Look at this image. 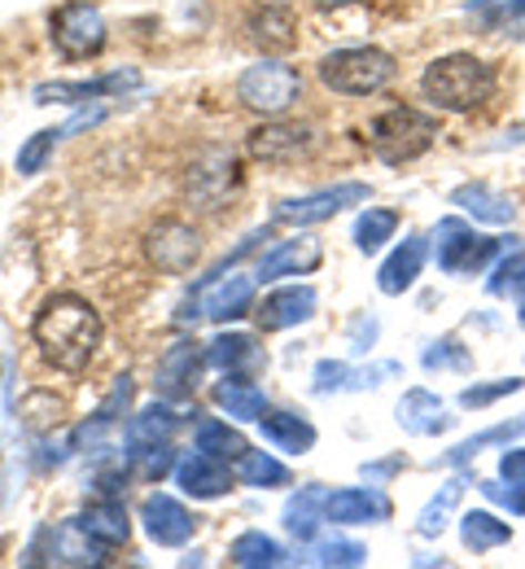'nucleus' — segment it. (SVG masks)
I'll use <instances>...</instances> for the list:
<instances>
[{
    "label": "nucleus",
    "mask_w": 525,
    "mask_h": 569,
    "mask_svg": "<svg viewBox=\"0 0 525 569\" xmlns=\"http://www.w3.org/2000/svg\"><path fill=\"white\" fill-rule=\"evenodd\" d=\"M31 338L40 347V356L62 372H83L92 356L101 351L105 325L97 316V307L79 293H53L44 298V307L31 320Z\"/></svg>",
    "instance_id": "obj_1"
},
{
    "label": "nucleus",
    "mask_w": 525,
    "mask_h": 569,
    "mask_svg": "<svg viewBox=\"0 0 525 569\" xmlns=\"http://www.w3.org/2000/svg\"><path fill=\"white\" fill-rule=\"evenodd\" d=\"M421 88H425V97H430L438 110L468 114V110H477V106L491 101V92H495V71H491L482 58H473V53H451V58H438V62L425 67Z\"/></svg>",
    "instance_id": "obj_2"
},
{
    "label": "nucleus",
    "mask_w": 525,
    "mask_h": 569,
    "mask_svg": "<svg viewBox=\"0 0 525 569\" xmlns=\"http://www.w3.org/2000/svg\"><path fill=\"white\" fill-rule=\"evenodd\" d=\"M438 137V119L425 114V110H412V106H394L385 114H376L373 128H368V141H373L376 158L390 162V167H403L412 158H421Z\"/></svg>",
    "instance_id": "obj_3"
},
{
    "label": "nucleus",
    "mask_w": 525,
    "mask_h": 569,
    "mask_svg": "<svg viewBox=\"0 0 525 569\" xmlns=\"http://www.w3.org/2000/svg\"><path fill=\"white\" fill-rule=\"evenodd\" d=\"M394 58L385 49H337L320 58V83L342 97H373L394 79Z\"/></svg>",
    "instance_id": "obj_4"
},
{
    "label": "nucleus",
    "mask_w": 525,
    "mask_h": 569,
    "mask_svg": "<svg viewBox=\"0 0 525 569\" xmlns=\"http://www.w3.org/2000/svg\"><path fill=\"white\" fill-rule=\"evenodd\" d=\"M236 97H241L245 110L276 119V114H285L302 97V79H299V71L285 67V62H259V67H245V71H241Z\"/></svg>",
    "instance_id": "obj_5"
},
{
    "label": "nucleus",
    "mask_w": 525,
    "mask_h": 569,
    "mask_svg": "<svg viewBox=\"0 0 525 569\" xmlns=\"http://www.w3.org/2000/svg\"><path fill=\"white\" fill-rule=\"evenodd\" d=\"M438 237H443L438 241V268L451 277H473L504 250V237H482V232L464 228L460 219H443Z\"/></svg>",
    "instance_id": "obj_6"
},
{
    "label": "nucleus",
    "mask_w": 525,
    "mask_h": 569,
    "mask_svg": "<svg viewBox=\"0 0 525 569\" xmlns=\"http://www.w3.org/2000/svg\"><path fill=\"white\" fill-rule=\"evenodd\" d=\"M53 44L71 58V62H83V58H97L105 49V18L97 4L88 0H71L53 13Z\"/></svg>",
    "instance_id": "obj_7"
},
{
    "label": "nucleus",
    "mask_w": 525,
    "mask_h": 569,
    "mask_svg": "<svg viewBox=\"0 0 525 569\" xmlns=\"http://www.w3.org/2000/svg\"><path fill=\"white\" fill-rule=\"evenodd\" d=\"M145 259L166 277H184L202 259V237H198V228H189L180 219H162L145 232Z\"/></svg>",
    "instance_id": "obj_8"
},
{
    "label": "nucleus",
    "mask_w": 525,
    "mask_h": 569,
    "mask_svg": "<svg viewBox=\"0 0 525 569\" xmlns=\"http://www.w3.org/2000/svg\"><path fill=\"white\" fill-rule=\"evenodd\" d=\"M368 202V184H333V189H320V193H306V198H294V202H281L276 207V223H294V228H311V223H324L333 214H342L346 207H360Z\"/></svg>",
    "instance_id": "obj_9"
},
{
    "label": "nucleus",
    "mask_w": 525,
    "mask_h": 569,
    "mask_svg": "<svg viewBox=\"0 0 525 569\" xmlns=\"http://www.w3.org/2000/svg\"><path fill=\"white\" fill-rule=\"evenodd\" d=\"M228 189H236V158H232V149H202V158L189 167V198L202 202L206 211H215L228 198Z\"/></svg>",
    "instance_id": "obj_10"
},
{
    "label": "nucleus",
    "mask_w": 525,
    "mask_h": 569,
    "mask_svg": "<svg viewBox=\"0 0 525 569\" xmlns=\"http://www.w3.org/2000/svg\"><path fill=\"white\" fill-rule=\"evenodd\" d=\"M202 347L193 342V338H180V342H171L162 359H158V368H153V386H158V395H166V399H184V395H193V386H198V372H202Z\"/></svg>",
    "instance_id": "obj_11"
},
{
    "label": "nucleus",
    "mask_w": 525,
    "mask_h": 569,
    "mask_svg": "<svg viewBox=\"0 0 525 569\" xmlns=\"http://www.w3.org/2000/svg\"><path fill=\"white\" fill-rule=\"evenodd\" d=\"M315 289L311 284H285V289H272L259 307H254V320L263 333H281V329H294L302 320L315 316Z\"/></svg>",
    "instance_id": "obj_12"
},
{
    "label": "nucleus",
    "mask_w": 525,
    "mask_h": 569,
    "mask_svg": "<svg viewBox=\"0 0 525 569\" xmlns=\"http://www.w3.org/2000/svg\"><path fill=\"white\" fill-rule=\"evenodd\" d=\"M198 311L215 325H228V320H241L245 311H254V277H220V281H206L198 289Z\"/></svg>",
    "instance_id": "obj_13"
},
{
    "label": "nucleus",
    "mask_w": 525,
    "mask_h": 569,
    "mask_svg": "<svg viewBox=\"0 0 525 569\" xmlns=\"http://www.w3.org/2000/svg\"><path fill=\"white\" fill-rule=\"evenodd\" d=\"M141 521H145V535H150L158 548H180L193 539V512L171 496H150L141 503Z\"/></svg>",
    "instance_id": "obj_14"
},
{
    "label": "nucleus",
    "mask_w": 525,
    "mask_h": 569,
    "mask_svg": "<svg viewBox=\"0 0 525 569\" xmlns=\"http://www.w3.org/2000/svg\"><path fill=\"white\" fill-rule=\"evenodd\" d=\"M40 539L49 543V552H44L49 566H105V552H110V548H101V543L79 526V517L75 521H62L58 530H44Z\"/></svg>",
    "instance_id": "obj_15"
},
{
    "label": "nucleus",
    "mask_w": 525,
    "mask_h": 569,
    "mask_svg": "<svg viewBox=\"0 0 525 569\" xmlns=\"http://www.w3.org/2000/svg\"><path fill=\"white\" fill-rule=\"evenodd\" d=\"M315 132L299 128V123H267L250 132V153L263 162H299L302 153H311Z\"/></svg>",
    "instance_id": "obj_16"
},
{
    "label": "nucleus",
    "mask_w": 525,
    "mask_h": 569,
    "mask_svg": "<svg viewBox=\"0 0 525 569\" xmlns=\"http://www.w3.org/2000/svg\"><path fill=\"white\" fill-rule=\"evenodd\" d=\"M141 83V74L137 71H114L105 74V79H92V83H40L36 88V106H53V101H67V106H83V101H92V97H119V92H128V88H137Z\"/></svg>",
    "instance_id": "obj_17"
},
{
    "label": "nucleus",
    "mask_w": 525,
    "mask_h": 569,
    "mask_svg": "<svg viewBox=\"0 0 525 569\" xmlns=\"http://www.w3.org/2000/svg\"><path fill=\"white\" fill-rule=\"evenodd\" d=\"M324 517L333 526H368V521H385L390 517V499L381 491H364V487H346V491H333L324 503Z\"/></svg>",
    "instance_id": "obj_18"
},
{
    "label": "nucleus",
    "mask_w": 525,
    "mask_h": 569,
    "mask_svg": "<svg viewBox=\"0 0 525 569\" xmlns=\"http://www.w3.org/2000/svg\"><path fill=\"white\" fill-rule=\"evenodd\" d=\"M245 31H250V40H254L263 53H290V49H299V18H294V9H285V4H263V9L245 22Z\"/></svg>",
    "instance_id": "obj_19"
},
{
    "label": "nucleus",
    "mask_w": 525,
    "mask_h": 569,
    "mask_svg": "<svg viewBox=\"0 0 525 569\" xmlns=\"http://www.w3.org/2000/svg\"><path fill=\"white\" fill-rule=\"evenodd\" d=\"M324 259L320 241L315 237H294V241H281L272 254H263L259 263V281H281V277H302V272H315Z\"/></svg>",
    "instance_id": "obj_20"
},
{
    "label": "nucleus",
    "mask_w": 525,
    "mask_h": 569,
    "mask_svg": "<svg viewBox=\"0 0 525 569\" xmlns=\"http://www.w3.org/2000/svg\"><path fill=\"white\" fill-rule=\"evenodd\" d=\"M79 526L101 543V548H123L132 539V517L123 508V499H92L83 512H79Z\"/></svg>",
    "instance_id": "obj_21"
},
{
    "label": "nucleus",
    "mask_w": 525,
    "mask_h": 569,
    "mask_svg": "<svg viewBox=\"0 0 525 569\" xmlns=\"http://www.w3.org/2000/svg\"><path fill=\"white\" fill-rule=\"evenodd\" d=\"M175 478H180L184 496H193V499H220L232 491V473H228V465L224 460H215V456H206V451L180 460Z\"/></svg>",
    "instance_id": "obj_22"
},
{
    "label": "nucleus",
    "mask_w": 525,
    "mask_h": 569,
    "mask_svg": "<svg viewBox=\"0 0 525 569\" xmlns=\"http://www.w3.org/2000/svg\"><path fill=\"white\" fill-rule=\"evenodd\" d=\"M425 254H430V246H425L421 232L403 237V246H398V250L381 263V272H376L381 293H403V289H412L416 277H421V268H425Z\"/></svg>",
    "instance_id": "obj_23"
},
{
    "label": "nucleus",
    "mask_w": 525,
    "mask_h": 569,
    "mask_svg": "<svg viewBox=\"0 0 525 569\" xmlns=\"http://www.w3.org/2000/svg\"><path fill=\"white\" fill-rule=\"evenodd\" d=\"M398 426L407 433H443L455 426V417H447L443 399L430 395V390H407L403 403H398Z\"/></svg>",
    "instance_id": "obj_24"
},
{
    "label": "nucleus",
    "mask_w": 525,
    "mask_h": 569,
    "mask_svg": "<svg viewBox=\"0 0 525 569\" xmlns=\"http://www.w3.org/2000/svg\"><path fill=\"white\" fill-rule=\"evenodd\" d=\"M175 426H180V412L171 403H153L145 412H137L128 421V456L132 451H145V447H158V442H171Z\"/></svg>",
    "instance_id": "obj_25"
},
{
    "label": "nucleus",
    "mask_w": 525,
    "mask_h": 569,
    "mask_svg": "<svg viewBox=\"0 0 525 569\" xmlns=\"http://www.w3.org/2000/svg\"><path fill=\"white\" fill-rule=\"evenodd\" d=\"M211 399L224 408L228 417H236V421H263V412H267V395L254 381H245V377H224L211 390Z\"/></svg>",
    "instance_id": "obj_26"
},
{
    "label": "nucleus",
    "mask_w": 525,
    "mask_h": 569,
    "mask_svg": "<svg viewBox=\"0 0 525 569\" xmlns=\"http://www.w3.org/2000/svg\"><path fill=\"white\" fill-rule=\"evenodd\" d=\"M451 207H460V211L482 219V223H513V214H517V207L504 193H495L491 184H460L451 193Z\"/></svg>",
    "instance_id": "obj_27"
},
{
    "label": "nucleus",
    "mask_w": 525,
    "mask_h": 569,
    "mask_svg": "<svg viewBox=\"0 0 525 569\" xmlns=\"http://www.w3.org/2000/svg\"><path fill=\"white\" fill-rule=\"evenodd\" d=\"M263 438L267 442H276L281 451H294V456H302V451H311L315 447V426L306 421V417H299V412H263Z\"/></svg>",
    "instance_id": "obj_28"
},
{
    "label": "nucleus",
    "mask_w": 525,
    "mask_h": 569,
    "mask_svg": "<svg viewBox=\"0 0 525 569\" xmlns=\"http://www.w3.org/2000/svg\"><path fill=\"white\" fill-rule=\"evenodd\" d=\"M228 561L236 569H276V566H285V548H281L276 539H267L263 530H245V535L232 539Z\"/></svg>",
    "instance_id": "obj_29"
},
{
    "label": "nucleus",
    "mask_w": 525,
    "mask_h": 569,
    "mask_svg": "<svg viewBox=\"0 0 525 569\" xmlns=\"http://www.w3.org/2000/svg\"><path fill=\"white\" fill-rule=\"evenodd\" d=\"M324 503H329V491L324 487H299V496L290 499V508H285V530L290 535H299L302 543L306 539H315V530H320V521H329L324 517Z\"/></svg>",
    "instance_id": "obj_30"
},
{
    "label": "nucleus",
    "mask_w": 525,
    "mask_h": 569,
    "mask_svg": "<svg viewBox=\"0 0 525 569\" xmlns=\"http://www.w3.org/2000/svg\"><path fill=\"white\" fill-rule=\"evenodd\" d=\"M460 539H464V548H473V552H491V548L513 543V526L499 521L495 512H464V517H460Z\"/></svg>",
    "instance_id": "obj_31"
},
{
    "label": "nucleus",
    "mask_w": 525,
    "mask_h": 569,
    "mask_svg": "<svg viewBox=\"0 0 525 569\" xmlns=\"http://www.w3.org/2000/svg\"><path fill=\"white\" fill-rule=\"evenodd\" d=\"M236 482L259 487V491H267V487H290V469H285L276 456L245 447V451L236 456Z\"/></svg>",
    "instance_id": "obj_32"
},
{
    "label": "nucleus",
    "mask_w": 525,
    "mask_h": 569,
    "mask_svg": "<svg viewBox=\"0 0 525 569\" xmlns=\"http://www.w3.org/2000/svg\"><path fill=\"white\" fill-rule=\"evenodd\" d=\"M206 363L228 368V372L254 368V363H259V347H254V338H245V333H224V338H215V342L206 347Z\"/></svg>",
    "instance_id": "obj_33"
},
{
    "label": "nucleus",
    "mask_w": 525,
    "mask_h": 569,
    "mask_svg": "<svg viewBox=\"0 0 525 569\" xmlns=\"http://www.w3.org/2000/svg\"><path fill=\"white\" fill-rule=\"evenodd\" d=\"M193 442H198V451H206L215 460H236L245 451V438L232 426H224V421H202L193 429Z\"/></svg>",
    "instance_id": "obj_34"
},
{
    "label": "nucleus",
    "mask_w": 525,
    "mask_h": 569,
    "mask_svg": "<svg viewBox=\"0 0 525 569\" xmlns=\"http://www.w3.org/2000/svg\"><path fill=\"white\" fill-rule=\"evenodd\" d=\"M398 232V214L394 211H381V207H368V211L355 219V246L364 250V254H373L381 250L390 237Z\"/></svg>",
    "instance_id": "obj_35"
},
{
    "label": "nucleus",
    "mask_w": 525,
    "mask_h": 569,
    "mask_svg": "<svg viewBox=\"0 0 525 569\" xmlns=\"http://www.w3.org/2000/svg\"><path fill=\"white\" fill-rule=\"evenodd\" d=\"M62 137H67V128H44V132H36L31 141L18 149V176H40Z\"/></svg>",
    "instance_id": "obj_36"
},
{
    "label": "nucleus",
    "mask_w": 525,
    "mask_h": 569,
    "mask_svg": "<svg viewBox=\"0 0 525 569\" xmlns=\"http://www.w3.org/2000/svg\"><path fill=\"white\" fill-rule=\"evenodd\" d=\"M460 496H464V478H451V482H443V491L430 499V508L421 512V521H416V530L421 535H443V526H447V512L460 503Z\"/></svg>",
    "instance_id": "obj_37"
},
{
    "label": "nucleus",
    "mask_w": 525,
    "mask_h": 569,
    "mask_svg": "<svg viewBox=\"0 0 525 569\" xmlns=\"http://www.w3.org/2000/svg\"><path fill=\"white\" fill-rule=\"evenodd\" d=\"M302 561L306 566H364L368 561V548L364 543H351V539H329V543H315Z\"/></svg>",
    "instance_id": "obj_38"
},
{
    "label": "nucleus",
    "mask_w": 525,
    "mask_h": 569,
    "mask_svg": "<svg viewBox=\"0 0 525 569\" xmlns=\"http://www.w3.org/2000/svg\"><path fill=\"white\" fill-rule=\"evenodd\" d=\"M468 13H473L482 27L499 31V27L525 18V0H468Z\"/></svg>",
    "instance_id": "obj_39"
},
{
    "label": "nucleus",
    "mask_w": 525,
    "mask_h": 569,
    "mask_svg": "<svg viewBox=\"0 0 525 569\" xmlns=\"http://www.w3.org/2000/svg\"><path fill=\"white\" fill-rule=\"evenodd\" d=\"M491 293L495 298H517L525 302V254H508L499 263V272L491 277Z\"/></svg>",
    "instance_id": "obj_40"
},
{
    "label": "nucleus",
    "mask_w": 525,
    "mask_h": 569,
    "mask_svg": "<svg viewBox=\"0 0 525 569\" xmlns=\"http://www.w3.org/2000/svg\"><path fill=\"white\" fill-rule=\"evenodd\" d=\"M525 429V421H513V426H499V429H486V433H477V438H468V442H460L455 451L447 456V465H464V460H473L486 442H508L513 433H522Z\"/></svg>",
    "instance_id": "obj_41"
},
{
    "label": "nucleus",
    "mask_w": 525,
    "mask_h": 569,
    "mask_svg": "<svg viewBox=\"0 0 525 569\" xmlns=\"http://www.w3.org/2000/svg\"><path fill=\"white\" fill-rule=\"evenodd\" d=\"M522 390V381L517 377H508V381H495V386H468L464 395H460V403L464 408H486V403H495V399H504V395H517Z\"/></svg>",
    "instance_id": "obj_42"
},
{
    "label": "nucleus",
    "mask_w": 525,
    "mask_h": 569,
    "mask_svg": "<svg viewBox=\"0 0 525 569\" xmlns=\"http://www.w3.org/2000/svg\"><path fill=\"white\" fill-rule=\"evenodd\" d=\"M132 460L141 465V478H150V482H158L162 473H171V447L166 442L145 447V451H132Z\"/></svg>",
    "instance_id": "obj_43"
},
{
    "label": "nucleus",
    "mask_w": 525,
    "mask_h": 569,
    "mask_svg": "<svg viewBox=\"0 0 525 569\" xmlns=\"http://www.w3.org/2000/svg\"><path fill=\"white\" fill-rule=\"evenodd\" d=\"M477 487H482L486 499H495V503H504L508 512L525 517V482H508V487H499V482H477Z\"/></svg>",
    "instance_id": "obj_44"
},
{
    "label": "nucleus",
    "mask_w": 525,
    "mask_h": 569,
    "mask_svg": "<svg viewBox=\"0 0 525 569\" xmlns=\"http://www.w3.org/2000/svg\"><path fill=\"white\" fill-rule=\"evenodd\" d=\"M425 368H468V356L460 351L455 338H443V342H434V347L425 351Z\"/></svg>",
    "instance_id": "obj_45"
},
{
    "label": "nucleus",
    "mask_w": 525,
    "mask_h": 569,
    "mask_svg": "<svg viewBox=\"0 0 525 569\" xmlns=\"http://www.w3.org/2000/svg\"><path fill=\"white\" fill-rule=\"evenodd\" d=\"M346 377H351V368H346L342 359H324V363L315 368V395L342 390V386H346Z\"/></svg>",
    "instance_id": "obj_46"
},
{
    "label": "nucleus",
    "mask_w": 525,
    "mask_h": 569,
    "mask_svg": "<svg viewBox=\"0 0 525 569\" xmlns=\"http://www.w3.org/2000/svg\"><path fill=\"white\" fill-rule=\"evenodd\" d=\"M499 473H504L508 482H525V447H504V456H499Z\"/></svg>",
    "instance_id": "obj_47"
},
{
    "label": "nucleus",
    "mask_w": 525,
    "mask_h": 569,
    "mask_svg": "<svg viewBox=\"0 0 525 569\" xmlns=\"http://www.w3.org/2000/svg\"><path fill=\"white\" fill-rule=\"evenodd\" d=\"M351 338H355V351H368V342L376 338V320H355Z\"/></svg>",
    "instance_id": "obj_48"
},
{
    "label": "nucleus",
    "mask_w": 525,
    "mask_h": 569,
    "mask_svg": "<svg viewBox=\"0 0 525 569\" xmlns=\"http://www.w3.org/2000/svg\"><path fill=\"white\" fill-rule=\"evenodd\" d=\"M320 9H342V4H355V0H315Z\"/></svg>",
    "instance_id": "obj_49"
},
{
    "label": "nucleus",
    "mask_w": 525,
    "mask_h": 569,
    "mask_svg": "<svg viewBox=\"0 0 525 569\" xmlns=\"http://www.w3.org/2000/svg\"><path fill=\"white\" fill-rule=\"evenodd\" d=\"M522 325H525V311H522Z\"/></svg>",
    "instance_id": "obj_50"
}]
</instances>
